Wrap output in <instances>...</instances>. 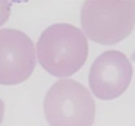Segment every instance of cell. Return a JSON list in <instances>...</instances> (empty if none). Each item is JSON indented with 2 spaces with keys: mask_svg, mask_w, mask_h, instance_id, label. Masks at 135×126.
I'll return each instance as SVG.
<instances>
[{
  "mask_svg": "<svg viewBox=\"0 0 135 126\" xmlns=\"http://www.w3.org/2000/svg\"><path fill=\"white\" fill-rule=\"evenodd\" d=\"M132 76L133 67L127 56L119 51L109 50L92 64L89 84L96 97L110 100L126 91Z\"/></svg>",
  "mask_w": 135,
  "mask_h": 126,
  "instance_id": "obj_5",
  "label": "cell"
},
{
  "mask_svg": "<svg viewBox=\"0 0 135 126\" xmlns=\"http://www.w3.org/2000/svg\"><path fill=\"white\" fill-rule=\"evenodd\" d=\"M88 40L77 27L68 23L48 27L37 43L38 60L50 74L57 77L71 76L85 63Z\"/></svg>",
  "mask_w": 135,
  "mask_h": 126,
  "instance_id": "obj_1",
  "label": "cell"
},
{
  "mask_svg": "<svg viewBox=\"0 0 135 126\" xmlns=\"http://www.w3.org/2000/svg\"><path fill=\"white\" fill-rule=\"evenodd\" d=\"M11 14V3L7 1H0V27L6 23Z\"/></svg>",
  "mask_w": 135,
  "mask_h": 126,
  "instance_id": "obj_6",
  "label": "cell"
},
{
  "mask_svg": "<svg viewBox=\"0 0 135 126\" xmlns=\"http://www.w3.org/2000/svg\"><path fill=\"white\" fill-rule=\"evenodd\" d=\"M36 51L24 32L0 30V84L15 85L27 80L36 67Z\"/></svg>",
  "mask_w": 135,
  "mask_h": 126,
  "instance_id": "obj_4",
  "label": "cell"
},
{
  "mask_svg": "<svg viewBox=\"0 0 135 126\" xmlns=\"http://www.w3.org/2000/svg\"><path fill=\"white\" fill-rule=\"evenodd\" d=\"M4 111H5V104L3 101L0 99V124H2L3 117H4Z\"/></svg>",
  "mask_w": 135,
  "mask_h": 126,
  "instance_id": "obj_7",
  "label": "cell"
},
{
  "mask_svg": "<svg viewBox=\"0 0 135 126\" xmlns=\"http://www.w3.org/2000/svg\"><path fill=\"white\" fill-rule=\"evenodd\" d=\"M44 110L50 126H93L96 105L83 84L73 80H60L47 93Z\"/></svg>",
  "mask_w": 135,
  "mask_h": 126,
  "instance_id": "obj_3",
  "label": "cell"
},
{
  "mask_svg": "<svg viewBox=\"0 0 135 126\" xmlns=\"http://www.w3.org/2000/svg\"><path fill=\"white\" fill-rule=\"evenodd\" d=\"M80 22L92 40L116 44L129 36L135 26V2L86 1L81 8Z\"/></svg>",
  "mask_w": 135,
  "mask_h": 126,
  "instance_id": "obj_2",
  "label": "cell"
}]
</instances>
